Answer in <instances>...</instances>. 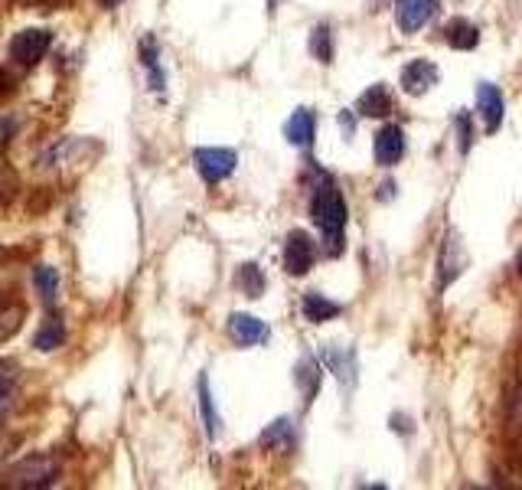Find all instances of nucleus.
Returning <instances> with one entry per match:
<instances>
[{
    "label": "nucleus",
    "instance_id": "28",
    "mask_svg": "<svg viewBox=\"0 0 522 490\" xmlns=\"http://www.w3.org/2000/svg\"><path fill=\"white\" fill-rule=\"evenodd\" d=\"M14 379H17V363H0V415L7 409V396H10Z\"/></svg>",
    "mask_w": 522,
    "mask_h": 490
},
{
    "label": "nucleus",
    "instance_id": "32",
    "mask_svg": "<svg viewBox=\"0 0 522 490\" xmlns=\"http://www.w3.org/2000/svg\"><path fill=\"white\" fill-rule=\"evenodd\" d=\"M98 4H102V7H118L121 0H98Z\"/></svg>",
    "mask_w": 522,
    "mask_h": 490
},
{
    "label": "nucleus",
    "instance_id": "13",
    "mask_svg": "<svg viewBox=\"0 0 522 490\" xmlns=\"http://www.w3.org/2000/svg\"><path fill=\"white\" fill-rule=\"evenodd\" d=\"M294 383H298L304 402H314V396L320 393V383H324V363L320 356H304V360L294 366Z\"/></svg>",
    "mask_w": 522,
    "mask_h": 490
},
{
    "label": "nucleus",
    "instance_id": "11",
    "mask_svg": "<svg viewBox=\"0 0 522 490\" xmlns=\"http://www.w3.org/2000/svg\"><path fill=\"white\" fill-rule=\"evenodd\" d=\"M437 86V66L428 60H411L402 69V92L405 95H425Z\"/></svg>",
    "mask_w": 522,
    "mask_h": 490
},
{
    "label": "nucleus",
    "instance_id": "19",
    "mask_svg": "<svg viewBox=\"0 0 522 490\" xmlns=\"http://www.w3.org/2000/svg\"><path fill=\"white\" fill-rule=\"evenodd\" d=\"M310 56L317 62H324V66L334 62V30L326 23H317L310 30Z\"/></svg>",
    "mask_w": 522,
    "mask_h": 490
},
{
    "label": "nucleus",
    "instance_id": "34",
    "mask_svg": "<svg viewBox=\"0 0 522 490\" xmlns=\"http://www.w3.org/2000/svg\"><path fill=\"white\" fill-rule=\"evenodd\" d=\"M274 7H278V0H268V10H274Z\"/></svg>",
    "mask_w": 522,
    "mask_h": 490
},
{
    "label": "nucleus",
    "instance_id": "26",
    "mask_svg": "<svg viewBox=\"0 0 522 490\" xmlns=\"http://www.w3.org/2000/svg\"><path fill=\"white\" fill-rule=\"evenodd\" d=\"M199 409H203L206 435H209V439H215V431H219V415H215V409H213V396H209L206 376H199Z\"/></svg>",
    "mask_w": 522,
    "mask_h": 490
},
{
    "label": "nucleus",
    "instance_id": "3",
    "mask_svg": "<svg viewBox=\"0 0 522 490\" xmlns=\"http://www.w3.org/2000/svg\"><path fill=\"white\" fill-rule=\"evenodd\" d=\"M50 46H52L50 30H43V26H26V30H20V33H14L7 52L17 66H26V69H30V66H36V62L50 52Z\"/></svg>",
    "mask_w": 522,
    "mask_h": 490
},
{
    "label": "nucleus",
    "instance_id": "22",
    "mask_svg": "<svg viewBox=\"0 0 522 490\" xmlns=\"http://www.w3.org/2000/svg\"><path fill=\"white\" fill-rule=\"evenodd\" d=\"M320 360L326 363V366H330V370L336 373V376H340V383H346V379H356V366H353V353H346V350H330V347H326V350H320Z\"/></svg>",
    "mask_w": 522,
    "mask_h": 490
},
{
    "label": "nucleus",
    "instance_id": "15",
    "mask_svg": "<svg viewBox=\"0 0 522 490\" xmlns=\"http://www.w3.org/2000/svg\"><path fill=\"white\" fill-rule=\"evenodd\" d=\"M314 131H317V118H314V112H310V108H298V112L288 118L284 134H288V141H291L294 147H310L314 144Z\"/></svg>",
    "mask_w": 522,
    "mask_h": 490
},
{
    "label": "nucleus",
    "instance_id": "16",
    "mask_svg": "<svg viewBox=\"0 0 522 490\" xmlns=\"http://www.w3.org/2000/svg\"><path fill=\"white\" fill-rule=\"evenodd\" d=\"M261 445H265L268 451H278V455H291L294 451V425H291V419L271 421V425L261 431Z\"/></svg>",
    "mask_w": 522,
    "mask_h": 490
},
{
    "label": "nucleus",
    "instance_id": "24",
    "mask_svg": "<svg viewBox=\"0 0 522 490\" xmlns=\"http://www.w3.org/2000/svg\"><path fill=\"white\" fill-rule=\"evenodd\" d=\"M33 284H36V291H40V298H43L46 304L56 301V291H60V275H56V268L36 265L33 268Z\"/></svg>",
    "mask_w": 522,
    "mask_h": 490
},
{
    "label": "nucleus",
    "instance_id": "5",
    "mask_svg": "<svg viewBox=\"0 0 522 490\" xmlns=\"http://www.w3.org/2000/svg\"><path fill=\"white\" fill-rule=\"evenodd\" d=\"M467 268V249L457 233H447L437 252V291H444L447 284H454L461 272Z\"/></svg>",
    "mask_w": 522,
    "mask_h": 490
},
{
    "label": "nucleus",
    "instance_id": "33",
    "mask_svg": "<svg viewBox=\"0 0 522 490\" xmlns=\"http://www.w3.org/2000/svg\"><path fill=\"white\" fill-rule=\"evenodd\" d=\"M516 272H519V278H522V249H519V255H516Z\"/></svg>",
    "mask_w": 522,
    "mask_h": 490
},
{
    "label": "nucleus",
    "instance_id": "14",
    "mask_svg": "<svg viewBox=\"0 0 522 490\" xmlns=\"http://www.w3.org/2000/svg\"><path fill=\"white\" fill-rule=\"evenodd\" d=\"M300 310H304V320H310V324H324V320L340 318L343 304L330 301V298L320 294V291H307L304 294V301H300Z\"/></svg>",
    "mask_w": 522,
    "mask_h": 490
},
{
    "label": "nucleus",
    "instance_id": "12",
    "mask_svg": "<svg viewBox=\"0 0 522 490\" xmlns=\"http://www.w3.org/2000/svg\"><path fill=\"white\" fill-rule=\"evenodd\" d=\"M405 157V131L398 125H386L376 134V161L382 167H395Z\"/></svg>",
    "mask_w": 522,
    "mask_h": 490
},
{
    "label": "nucleus",
    "instance_id": "25",
    "mask_svg": "<svg viewBox=\"0 0 522 490\" xmlns=\"http://www.w3.org/2000/svg\"><path fill=\"white\" fill-rule=\"evenodd\" d=\"M157 56H160V52H157V43L147 36L144 43H141V62H144L147 72H151V88H154V92H163V72H160Z\"/></svg>",
    "mask_w": 522,
    "mask_h": 490
},
{
    "label": "nucleus",
    "instance_id": "7",
    "mask_svg": "<svg viewBox=\"0 0 522 490\" xmlns=\"http://www.w3.org/2000/svg\"><path fill=\"white\" fill-rule=\"evenodd\" d=\"M503 115H506L503 92H499L493 82H480V86H477V118L483 121V131H487V134L499 131V125H503Z\"/></svg>",
    "mask_w": 522,
    "mask_h": 490
},
{
    "label": "nucleus",
    "instance_id": "31",
    "mask_svg": "<svg viewBox=\"0 0 522 490\" xmlns=\"http://www.w3.org/2000/svg\"><path fill=\"white\" fill-rule=\"evenodd\" d=\"M14 445H17V441L10 439V435H0V461L10 455V448H14Z\"/></svg>",
    "mask_w": 522,
    "mask_h": 490
},
{
    "label": "nucleus",
    "instance_id": "27",
    "mask_svg": "<svg viewBox=\"0 0 522 490\" xmlns=\"http://www.w3.org/2000/svg\"><path fill=\"white\" fill-rule=\"evenodd\" d=\"M17 190H20V183H17V173L10 171L7 163L0 161V209L7 207L10 199L17 197Z\"/></svg>",
    "mask_w": 522,
    "mask_h": 490
},
{
    "label": "nucleus",
    "instance_id": "4",
    "mask_svg": "<svg viewBox=\"0 0 522 490\" xmlns=\"http://www.w3.org/2000/svg\"><path fill=\"white\" fill-rule=\"evenodd\" d=\"M193 163H197L199 177H203L209 187H215V183H223L225 177H232L239 157H235V151H229V147H197V151H193Z\"/></svg>",
    "mask_w": 522,
    "mask_h": 490
},
{
    "label": "nucleus",
    "instance_id": "9",
    "mask_svg": "<svg viewBox=\"0 0 522 490\" xmlns=\"http://www.w3.org/2000/svg\"><path fill=\"white\" fill-rule=\"evenodd\" d=\"M392 112H395V95L386 82L369 86L366 92L356 98V115H362V118H389Z\"/></svg>",
    "mask_w": 522,
    "mask_h": 490
},
{
    "label": "nucleus",
    "instance_id": "1",
    "mask_svg": "<svg viewBox=\"0 0 522 490\" xmlns=\"http://www.w3.org/2000/svg\"><path fill=\"white\" fill-rule=\"evenodd\" d=\"M310 216H314L317 229L326 236V242H330V255H336V252H340V236H343V229H346L350 209H346V199H343V193L334 187V183L317 187V193L310 199Z\"/></svg>",
    "mask_w": 522,
    "mask_h": 490
},
{
    "label": "nucleus",
    "instance_id": "29",
    "mask_svg": "<svg viewBox=\"0 0 522 490\" xmlns=\"http://www.w3.org/2000/svg\"><path fill=\"white\" fill-rule=\"evenodd\" d=\"M454 125H457V138H461V151H463V154H467V151H471V144H473L471 115H457Z\"/></svg>",
    "mask_w": 522,
    "mask_h": 490
},
{
    "label": "nucleus",
    "instance_id": "30",
    "mask_svg": "<svg viewBox=\"0 0 522 490\" xmlns=\"http://www.w3.org/2000/svg\"><path fill=\"white\" fill-rule=\"evenodd\" d=\"M10 134H14V121H10V118H4V121H0V151L7 147Z\"/></svg>",
    "mask_w": 522,
    "mask_h": 490
},
{
    "label": "nucleus",
    "instance_id": "6",
    "mask_svg": "<svg viewBox=\"0 0 522 490\" xmlns=\"http://www.w3.org/2000/svg\"><path fill=\"white\" fill-rule=\"evenodd\" d=\"M314 262H317V245L310 242L307 233L294 229V233L288 236V242H284V268H288V275L294 278L307 275L310 268H314Z\"/></svg>",
    "mask_w": 522,
    "mask_h": 490
},
{
    "label": "nucleus",
    "instance_id": "20",
    "mask_svg": "<svg viewBox=\"0 0 522 490\" xmlns=\"http://www.w3.org/2000/svg\"><path fill=\"white\" fill-rule=\"evenodd\" d=\"M235 284L242 288L245 298H261V291H265V275H261V268H258L255 262H245V265H239V272H235Z\"/></svg>",
    "mask_w": 522,
    "mask_h": 490
},
{
    "label": "nucleus",
    "instance_id": "18",
    "mask_svg": "<svg viewBox=\"0 0 522 490\" xmlns=\"http://www.w3.org/2000/svg\"><path fill=\"white\" fill-rule=\"evenodd\" d=\"M444 43L451 46V50H473V46L480 43V26L471 23V20H451V23L444 26Z\"/></svg>",
    "mask_w": 522,
    "mask_h": 490
},
{
    "label": "nucleus",
    "instance_id": "2",
    "mask_svg": "<svg viewBox=\"0 0 522 490\" xmlns=\"http://www.w3.org/2000/svg\"><path fill=\"white\" fill-rule=\"evenodd\" d=\"M60 481V465L52 461L50 455H33L20 461L17 467H10L4 474V484L7 487H26V490H40V487H52Z\"/></svg>",
    "mask_w": 522,
    "mask_h": 490
},
{
    "label": "nucleus",
    "instance_id": "8",
    "mask_svg": "<svg viewBox=\"0 0 522 490\" xmlns=\"http://www.w3.org/2000/svg\"><path fill=\"white\" fill-rule=\"evenodd\" d=\"M437 14V0H395V20L402 33H418Z\"/></svg>",
    "mask_w": 522,
    "mask_h": 490
},
{
    "label": "nucleus",
    "instance_id": "21",
    "mask_svg": "<svg viewBox=\"0 0 522 490\" xmlns=\"http://www.w3.org/2000/svg\"><path fill=\"white\" fill-rule=\"evenodd\" d=\"M62 340H66V324H62V318H50L43 327H40V334L33 337V347L36 350H56V347H62Z\"/></svg>",
    "mask_w": 522,
    "mask_h": 490
},
{
    "label": "nucleus",
    "instance_id": "17",
    "mask_svg": "<svg viewBox=\"0 0 522 490\" xmlns=\"http://www.w3.org/2000/svg\"><path fill=\"white\" fill-rule=\"evenodd\" d=\"M506 429H509V439H522V370L506 389Z\"/></svg>",
    "mask_w": 522,
    "mask_h": 490
},
{
    "label": "nucleus",
    "instance_id": "23",
    "mask_svg": "<svg viewBox=\"0 0 522 490\" xmlns=\"http://www.w3.org/2000/svg\"><path fill=\"white\" fill-rule=\"evenodd\" d=\"M23 320H26L23 304H10V308L0 304V344H7L10 337L17 334L20 327H23Z\"/></svg>",
    "mask_w": 522,
    "mask_h": 490
},
{
    "label": "nucleus",
    "instance_id": "10",
    "mask_svg": "<svg viewBox=\"0 0 522 490\" xmlns=\"http://www.w3.org/2000/svg\"><path fill=\"white\" fill-rule=\"evenodd\" d=\"M229 337L239 347H261V344H268L271 330H268L265 320L252 318V314H232L229 318Z\"/></svg>",
    "mask_w": 522,
    "mask_h": 490
}]
</instances>
